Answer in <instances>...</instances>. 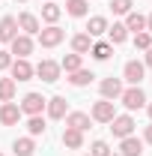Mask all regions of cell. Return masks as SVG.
Instances as JSON below:
<instances>
[{
  "instance_id": "cell-28",
  "label": "cell",
  "mask_w": 152,
  "mask_h": 156,
  "mask_svg": "<svg viewBox=\"0 0 152 156\" xmlns=\"http://www.w3.org/2000/svg\"><path fill=\"white\" fill-rule=\"evenodd\" d=\"M81 66H84V57L75 54V51H72V54H66V57L60 60V69H63L66 75H69V72H75V69H81Z\"/></svg>"
},
{
  "instance_id": "cell-32",
  "label": "cell",
  "mask_w": 152,
  "mask_h": 156,
  "mask_svg": "<svg viewBox=\"0 0 152 156\" xmlns=\"http://www.w3.org/2000/svg\"><path fill=\"white\" fill-rule=\"evenodd\" d=\"M90 156H114V150H111V144L107 141H93V147H90Z\"/></svg>"
},
{
  "instance_id": "cell-4",
  "label": "cell",
  "mask_w": 152,
  "mask_h": 156,
  "mask_svg": "<svg viewBox=\"0 0 152 156\" xmlns=\"http://www.w3.org/2000/svg\"><path fill=\"white\" fill-rule=\"evenodd\" d=\"M90 117H93L95 123H111V120L116 117V102H111V99H98V102H93Z\"/></svg>"
},
{
  "instance_id": "cell-14",
  "label": "cell",
  "mask_w": 152,
  "mask_h": 156,
  "mask_svg": "<svg viewBox=\"0 0 152 156\" xmlns=\"http://www.w3.org/2000/svg\"><path fill=\"white\" fill-rule=\"evenodd\" d=\"M119 153L122 156H143V138H137V135L119 138Z\"/></svg>"
},
{
  "instance_id": "cell-29",
  "label": "cell",
  "mask_w": 152,
  "mask_h": 156,
  "mask_svg": "<svg viewBox=\"0 0 152 156\" xmlns=\"http://www.w3.org/2000/svg\"><path fill=\"white\" fill-rule=\"evenodd\" d=\"M15 90H18V84L12 78H0V102H12L15 99Z\"/></svg>"
},
{
  "instance_id": "cell-25",
  "label": "cell",
  "mask_w": 152,
  "mask_h": 156,
  "mask_svg": "<svg viewBox=\"0 0 152 156\" xmlns=\"http://www.w3.org/2000/svg\"><path fill=\"white\" fill-rule=\"evenodd\" d=\"M63 144L69 147V150H81L84 147V132H78V129H63Z\"/></svg>"
},
{
  "instance_id": "cell-1",
  "label": "cell",
  "mask_w": 152,
  "mask_h": 156,
  "mask_svg": "<svg viewBox=\"0 0 152 156\" xmlns=\"http://www.w3.org/2000/svg\"><path fill=\"white\" fill-rule=\"evenodd\" d=\"M119 102L125 105V111L131 114V111H140V108H146V93H143V87L137 84V87H125L122 90V96Z\"/></svg>"
},
{
  "instance_id": "cell-7",
  "label": "cell",
  "mask_w": 152,
  "mask_h": 156,
  "mask_svg": "<svg viewBox=\"0 0 152 156\" xmlns=\"http://www.w3.org/2000/svg\"><path fill=\"white\" fill-rule=\"evenodd\" d=\"M9 72H12V81H15V84H18V81H30V78L36 75V69H33V63H30V60L27 57H15L12 60V66H9Z\"/></svg>"
},
{
  "instance_id": "cell-10",
  "label": "cell",
  "mask_w": 152,
  "mask_h": 156,
  "mask_svg": "<svg viewBox=\"0 0 152 156\" xmlns=\"http://www.w3.org/2000/svg\"><path fill=\"white\" fill-rule=\"evenodd\" d=\"M98 90H101V99H111V102H114V99H119L122 96V90H125V84H122V78H104V81H101V84H98Z\"/></svg>"
},
{
  "instance_id": "cell-18",
  "label": "cell",
  "mask_w": 152,
  "mask_h": 156,
  "mask_svg": "<svg viewBox=\"0 0 152 156\" xmlns=\"http://www.w3.org/2000/svg\"><path fill=\"white\" fill-rule=\"evenodd\" d=\"M104 36H107L111 45H122V42L128 39V30H125V24H122V21H114V24L107 27V33H104Z\"/></svg>"
},
{
  "instance_id": "cell-38",
  "label": "cell",
  "mask_w": 152,
  "mask_h": 156,
  "mask_svg": "<svg viewBox=\"0 0 152 156\" xmlns=\"http://www.w3.org/2000/svg\"><path fill=\"white\" fill-rule=\"evenodd\" d=\"M18 3H27V0H18Z\"/></svg>"
},
{
  "instance_id": "cell-22",
  "label": "cell",
  "mask_w": 152,
  "mask_h": 156,
  "mask_svg": "<svg viewBox=\"0 0 152 156\" xmlns=\"http://www.w3.org/2000/svg\"><path fill=\"white\" fill-rule=\"evenodd\" d=\"M66 12L72 18H87L90 15V0H66Z\"/></svg>"
},
{
  "instance_id": "cell-40",
  "label": "cell",
  "mask_w": 152,
  "mask_h": 156,
  "mask_svg": "<svg viewBox=\"0 0 152 156\" xmlns=\"http://www.w3.org/2000/svg\"><path fill=\"white\" fill-rule=\"evenodd\" d=\"M87 156H90V153H87Z\"/></svg>"
},
{
  "instance_id": "cell-5",
  "label": "cell",
  "mask_w": 152,
  "mask_h": 156,
  "mask_svg": "<svg viewBox=\"0 0 152 156\" xmlns=\"http://www.w3.org/2000/svg\"><path fill=\"white\" fill-rule=\"evenodd\" d=\"M33 69H36V75L42 78L45 84H54V81H60V75H63V69H60V63H57V60H48V57L42 60V63H36Z\"/></svg>"
},
{
  "instance_id": "cell-6",
  "label": "cell",
  "mask_w": 152,
  "mask_h": 156,
  "mask_svg": "<svg viewBox=\"0 0 152 156\" xmlns=\"http://www.w3.org/2000/svg\"><path fill=\"white\" fill-rule=\"evenodd\" d=\"M45 105H48V99L42 96V93H27V96L18 102V108H21V114H27V117H33V114H42L45 111Z\"/></svg>"
},
{
  "instance_id": "cell-37",
  "label": "cell",
  "mask_w": 152,
  "mask_h": 156,
  "mask_svg": "<svg viewBox=\"0 0 152 156\" xmlns=\"http://www.w3.org/2000/svg\"><path fill=\"white\" fill-rule=\"evenodd\" d=\"M146 114H149V120H152V102H146Z\"/></svg>"
},
{
  "instance_id": "cell-8",
  "label": "cell",
  "mask_w": 152,
  "mask_h": 156,
  "mask_svg": "<svg viewBox=\"0 0 152 156\" xmlns=\"http://www.w3.org/2000/svg\"><path fill=\"white\" fill-rule=\"evenodd\" d=\"M134 117L131 114H116L114 120H111V132H114V138H128L134 135Z\"/></svg>"
},
{
  "instance_id": "cell-36",
  "label": "cell",
  "mask_w": 152,
  "mask_h": 156,
  "mask_svg": "<svg viewBox=\"0 0 152 156\" xmlns=\"http://www.w3.org/2000/svg\"><path fill=\"white\" fill-rule=\"evenodd\" d=\"M146 30H149V33H152V12H149V15H146Z\"/></svg>"
},
{
  "instance_id": "cell-19",
  "label": "cell",
  "mask_w": 152,
  "mask_h": 156,
  "mask_svg": "<svg viewBox=\"0 0 152 156\" xmlns=\"http://www.w3.org/2000/svg\"><path fill=\"white\" fill-rule=\"evenodd\" d=\"M93 72H90V69H84V66H81V69H75V72H69V75H66V81H69V84H72V87H87V84H93Z\"/></svg>"
},
{
  "instance_id": "cell-15",
  "label": "cell",
  "mask_w": 152,
  "mask_h": 156,
  "mask_svg": "<svg viewBox=\"0 0 152 156\" xmlns=\"http://www.w3.org/2000/svg\"><path fill=\"white\" fill-rule=\"evenodd\" d=\"M15 21H18V30H24L27 36H36L39 30H42V21H39L33 12H21Z\"/></svg>"
},
{
  "instance_id": "cell-12",
  "label": "cell",
  "mask_w": 152,
  "mask_h": 156,
  "mask_svg": "<svg viewBox=\"0 0 152 156\" xmlns=\"http://www.w3.org/2000/svg\"><path fill=\"white\" fill-rule=\"evenodd\" d=\"M21 108L15 105V102H3L0 105V123L3 126H18V120H21Z\"/></svg>"
},
{
  "instance_id": "cell-13",
  "label": "cell",
  "mask_w": 152,
  "mask_h": 156,
  "mask_svg": "<svg viewBox=\"0 0 152 156\" xmlns=\"http://www.w3.org/2000/svg\"><path fill=\"white\" fill-rule=\"evenodd\" d=\"M63 120H66V126H69V129H78V132H87V129H90V123H93V117L84 114V111H69Z\"/></svg>"
},
{
  "instance_id": "cell-39",
  "label": "cell",
  "mask_w": 152,
  "mask_h": 156,
  "mask_svg": "<svg viewBox=\"0 0 152 156\" xmlns=\"http://www.w3.org/2000/svg\"><path fill=\"white\" fill-rule=\"evenodd\" d=\"M0 156H3V150H0Z\"/></svg>"
},
{
  "instance_id": "cell-2",
  "label": "cell",
  "mask_w": 152,
  "mask_h": 156,
  "mask_svg": "<svg viewBox=\"0 0 152 156\" xmlns=\"http://www.w3.org/2000/svg\"><path fill=\"white\" fill-rule=\"evenodd\" d=\"M143 78H146V66H143V60H125V66H122V81H125L128 87H137Z\"/></svg>"
},
{
  "instance_id": "cell-16",
  "label": "cell",
  "mask_w": 152,
  "mask_h": 156,
  "mask_svg": "<svg viewBox=\"0 0 152 156\" xmlns=\"http://www.w3.org/2000/svg\"><path fill=\"white\" fill-rule=\"evenodd\" d=\"M18 36V21H15V15H3L0 18V42H12V39Z\"/></svg>"
},
{
  "instance_id": "cell-31",
  "label": "cell",
  "mask_w": 152,
  "mask_h": 156,
  "mask_svg": "<svg viewBox=\"0 0 152 156\" xmlns=\"http://www.w3.org/2000/svg\"><path fill=\"white\" fill-rule=\"evenodd\" d=\"M134 48H140V51L152 48V33H149V30H140V33H134Z\"/></svg>"
},
{
  "instance_id": "cell-9",
  "label": "cell",
  "mask_w": 152,
  "mask_h": 156,
  "mask_svg": "<svg viewBox=\"0 0 152 156\" xmlns=\"http://www.w3.org/2000/svg\"><path fill=\"white\" fill-rule=\"evenodd\" d=\"M33 48H36V42H33V36H27V33H18V36L9 42V54L12 57H30Z\"/></svg>"
},
{
  "instance_id": "cell-3",
  "label": "cell",
  "mask_w": 152,
  "mask_h": 156,
  "mask_svg": "<svg viewBox=\"0 0 152 156\" xmlns=\"http://www.w3.org/2000/svg\"><path fill=\"white\" fill-rule=\"evenodd\" d=\"M36 39H39V45H42V48H57L60 42L66 39V30L57 27V24H48V27H42V30L36 33Z\"/></svg>"
},
{
  "instance_id": "cell-26",
  "label": "cell",
  "mask_w": 152,
  "mask_h": 156,
  "mask_svg": "<svg viewBox=\"0 0 152 156\" xmlns=\"http://www.w3.org/2000/svg\"><path fill=\"white\" fill-rule=\"evenodd\" d=\"M60 15H63V9H60L54 0H48V3L42 6V21H45V24H57Z\"/></svg>"
},
{
  "instance_id": "cell-11",
  "label": "cell",
  "mask_w": 152,
  "mask_h": 156,
  "mask_svg": "<svg viewBox=\"0 0 152 156\" xmlns=\"http://www.w3.org/2000/svg\"><path fill=\"white\" fill-rule=\"evenodd\" d=\"M45 111H48L51 120H63V117L69 114V102H66V96H51L48 105H45Z\"/></svg>"
},
{
  "instance_id": "cell-21",
  "label": "cell",
  "mask_w": 152,
  "mask_h": 156,
  "mask_svg": "<svg viewBox=\"0 0 152 156\" xmlns=\"http://www.w3.org/2000/svg\"><path fill=\"white\" fill-rule=\"evenodd\" d=\"M122 24H125L128 33H140V30H146V15H140V12H134V9H131V12L125 15Z\"/></svg>"
},
{
  "instance_id": "cell-30",
  "label": "cell",
  "mask_w": 152,
  "mask_h": 156,
  "mask_svg": "<svg viewBox=\"0 0 152 156\" xmlns=\"http://www.w3.org/2000/svg\"><path fill=\"white\" fill-rule=\"evenodd\" d=\"M111 9H114V15H128L134 9V0H111Z\"/></svg>"
},
{
  "instance_id": "cell-23",
  "label": "cell",
  "mask_w": 152,
  "mask_h": 156,
  "mask_svg": "<svg viewBox=\"0 0 152 156\" xmlns=\"http://www.w3.org/2000/svg\"><path fill=\"white\" fill-rule=\"evenodd\" d=\"M90 54H93L98 63H104V60L114 57V45H111V42H95V39H93V48H90Z\"/></svg>"
},
{
  "instance_id": "cell-35",
  "label": "cell",
  "mask_w": 152,
  "mask_h": 156,
  "mask_svg": "<svg viewBox=\"0 0 152 156\" xmlns=\"http://www.w3.org/2000/svg\"><path fill=\"white\" fill-rule=\"evenodd\" d=\"M143 144H152V123L143 129Z\"/></svg>"
},
{
  "instance_id": "cell-33",
  "label": "cell",
  "mask_w": 152,
  "mask_h": 156,
  "mask_svg": "<svg viewBox=\"0 0 152 156\" xmlns=\"http://www.w3.org/2000/svg\"><path fill=\"white\" fill-rule=\"evenodd\" d=\"M12 54H9V51H3V48H0V72H6V69H9V66H12Z\"/></svg>"
},
{
  "instance_id": "cell-20",
  "label": "cell",
  "mask_w": 152,
  "mask_h": 156,
  "mask_svg": "<svg viewBox=\"0 0 152 156\" xmlns=\"http://www.w3.org/2000/svg\"><path fill=\"white\" fill-rule=\"evenodd\" d=\"M90 48H93V36H90V33H75V36H72V51H75V54L84 57V54H90Z\"/></svg>"
},
{
  "instance_id": "cell-24",
  "label": "cell",
  "mask_w": 152,
  "mask_h": 156,
  "mask_svg": "<svg viewBox=\"0 0 152 156\" xmlns=\"http://www.w3.org/2000/svg\"><path fill=\"white\" fill-rule=\"evenodd\" d=\"M12 153H15V156H33V153H36V141H33L30 135H27V138H15Z\"/></svg>"
},
{
  "instance_id": "cell-34",
  "label": "cell",
  "mask_w": 152,
  "mask_h": 156,
  "mask_svg": "<svg viewBox=\"0 0 152 156\" xmlns=\"http://www.w3.org/2000/svg\"><path fill=\"white\" fill-rule=\"evenodd\" d=\"M143 66L152 69V48H146V54H143Z\"/></svg>"
},
{
  "instance_id": "cell-17",
  "label": "cell",
  "mask_w": 152,
  "mask_h": 156,
  "mask_svg": "<svg viewBox=\"0 0 152 156\" xmlns=\"http://www.w3.org/2000/svg\"><path fill=\"white\" fill-rule=\"evenodd\" d=\"M107 27H111V24H107V18H104V15H93V18L87 21V30H84V33H90V36H104V33H107Z\"/></svg>"
},
{
  "instance_id": "cell-27",
  "label": "cell",
  "mask_w": 152,
  "mask_h": 156,
  "mask_svg": "<svg viewBox=\"0 0 152 156\" xmlns=\"http://www.w3.org/2000/svg\"><path fill=\"white\" fill-rule=\"evenodd\" d=\"M45 117L42 114H33V117H27V132H30V138H39V135H45Z\"/></svg>"
}]
</instances>
